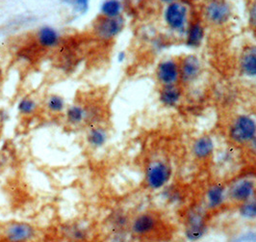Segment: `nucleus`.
Returning <instances> with one entry per match:
<instances>
[{
    "label": "nucleus",
    "instance_id": "nucleus-1",
    "mask_svg": "<svg viewBox=\"0 0 256 242\" xmlns=\"http://www.w3.org/2000/svg\"><path fill=\"white\" fill-rule=\"evenodd\" d=\"M192 18V4L188 0L166 4L162 11V20L166 29L180 38L184 37Z\"/></svg>",
    "mask_w": 256,
    "mask_h": 242
},
{
    "label": "nucleus",
    "instance_id": "nucleus-2",
    "mask_svg": "<svg viewBox=\"0 0 256 242\" xmlns=\"http://www.w3.org/2000/svg\"><path fill=\"white\" fill-rule=\"evenodd\" d=\"M234 15L230 0H205L202 6V16L206 26L222 27L230 23Z\"/></svg>",
    "mask_w": 256,
    "mask_h": 242
},
{
    "label": "nucleus",
    "instance_id": "nucleus-3",
    "mask_svg": "<svg viewBox=\"0 0 256 242\" xmlns=\"http://www.w3.org/2000/svg\"><path fill=\"white\" fill-rule=\"evenodd\" d=\"M172 176V167L164 159H154L146 170L144 182L148 189L157 191L166 186Z\"/></svg>",
    "mask_w": 256,
    "mask_h": 242
},
{
    "label": "nucleus",
    "instance_id": "nucleus-4",
    "mask_svg": "<svg viewBox=\"0 0 256 242\" xmlns=\"http://www.w3.org/2000/svg\"><path fill=\"white\" fill-rule=\"evenodd\" d=\"M228 135L237 145H248L256 136V119L248 114L236 116L231 122Z\"/></svg>",
    "mask_w": 256,
    "mask_h": 242
},
{
    "label": "nucleus",
    "instance_id": "nucleus-5",
    "mask_svg": "<svg viewBox=\"0 0 256 242\" xmlns=\"http://www.w3.org/2000/svg\"><path fill=\"white\" fill-rule=\"evenodd\" d=\"M126 21L124 16L118 18H104L98 19L92 25V34L94 38L103 43H110L118 38L124 30Z\"/></svg>",
    "mask_w": 256,
    "mask_h": 242
},
{
    "label": "nucleus",
    "instance_id": "nucleus-6",
    "mask_svg": "<svg viewBox=\"0 0 256 242\" xmlns=\"http://www.w3.org/2000/svg\"><path fill=\"white\" fill-rule=\"evenodd\" d=\"M202 62L196 54H186L180 58V84L189 86L202 75Z\"/></svg>",
    "mask_w": 256,
    "mask_h": 242
},
{
    "label": "nucleus",
    "instance_id": "nucleus-7",
    "mask_svg": "<svg viewBox=\"0 0 256 242\" xmlns=\"http://www.w3.org/2000/svg\"><path fill=\"white\" fill-rule=\"evenodd\" d=\"M155 77L161 86L180 84V58L162 59L155 68Z\"/></svg>",
    "mask_w": 256,
    "mask_h": 242
},
{
    "label": "nucleus",
    "instance_id": "nucleus-8",
    "mask_svg": "<svg viewBox=\"0 0 256 242\" xmlns=\"http://www.w3.org/2000/svg\"><path fill=\"white\" fill-rule=\"evenodd\" d=\"M37 236L36 228L27 222L14 221L8 223L2 229L3 239L10 242H27Z\"/></svg>",
    "mask_w": 256,
    "mask_h": 242
},
{
    "label": "nucleus",
    "instance_id": "nucleus-9",
    "mask_svg": "<svg viewBox=\"0 0 256 242\" xmlns=\"http://www.w3.org/2000/svg\"><path fill=\"white\" fill-rule=\"evenodd\" d=\"M256 196V179L243 177L233 181L228 187V200L241 204Z\"/></svg>",
    "mask_w": 256,
    "mask_h": 242
},
{
    "label": "nucleus",
    "instance_id": "nucleus-10",
    "mask_svg": "<svg viewBox=\"0 0 256 242\" xmlns=\"http://www.w3.org/2000/svg\"><path fill=\"white\" fill-rule=\"evenodd\" d=\"M206 36V24L200 17L192 18V22L188 26L185 35L184 43L189 49H198L202 46Z\"/></svg>",
    "mask_w": 256,
    "mask_h": 242
},
{
    "label": "nucleus",
    "instance_id": "nucleus-11",
    "mask_svg": "<svg viewBox=\"0 0 256 242\" xmlns=\"http://www.w3.org/2000/svg\"><path fill=\"white\" fill-rule=\"evenodd\" d=\"M238 71L242 77L256 80V44L244 47L238 58Z\"/></svg>",
    "mask_w": 256,
    "mask_h": 242
},
{
    "label": "nucleus",
    "instance_id": "nucleus-12",
    "mask_svg": "<svg viewBox=\"0 0 256 242\" xmlns=\"http://www.w3.org/2000/svg\"><path fill=\"white\" fill-rule=\"evenodd\" d=\"M158 218L150 212H142L134 217L129 228L133 235L142 237L152 233L158 226Z\"/></svg>",
    "mask_w": 256,
    "mask_h": 242
},
{
    "label": "nucleus",
    "instance_id": "nucleus-13",
    "mask_svg": "<svg viewBox=\"0 0 256 242\" xmlns=\"http://www.w3.org/2000/svg\"><path fill=\"white\" fill-rule=\"evenodd\" d=\"M35 40L40 49L52 51L57 49L60 46L62 41V35L56 27L44 25L40 26L37 29L35 34Z\"/></svg>",
    "mask_w": 256,
    "mask_h": 242
},
{
    "label": "nucleus",
    "instance_id": "nucleus-14",
    "mask_svg": "<svg viewBox=\"0 0 256 242\" xmlns=\"http://www.w3.org/2000/svg\"><path fill=\"white\" fill-rule=\"evenodd\" d=\"M206 230L204 213L198 208H194L188 216L186 222V237L190 240H198L204 236Z\"/></svg>",
    "mask_w": 256,
    "mask_h": 242
},
{
    "label": "nucleus",
    "instance_id": "nucleus-15",
    "mask_svg": "<svg viewBox=\"0 0 256 242\" xmlns=\"http://www.w3.org/2000/svg\"><path fill=\"white\" fill-rule=\"evenodd\" d=\"M64 117L66 123L72 128L81 127L92 118V109L81 103L68 105L64 111Z\"/></svg>",
    "mask_w": 256,
    "mask_h": 242
},
{
    "label": "nucleus",
    "instance_id": "nucleus-16",
    "mask_svg": "<svg viewBox=\"0 0 256 242\" xmlns=\"http://www.w3.org/2000/svg\"><path fill=\"white\" fill-rule=\"evenodd\" d=\"M109 140V131L102 125L92 124L87 128L85 141L92 150H100Z\"/></svg>",
    "mask_w": 256,
    "mask_h": 242
},
{
    "label": "nucleus",
    "instance_id": "nucleus-17",
    "mask_svg": "<svg viewBox=\"0 0 256 242\" xmlns=\"http://www.w3.org/2000/svg\"><path fill=\"white\" fill-rule=\"evenodd\" d=\"M228 200V187L220 183H215L209 186L205 194L206 208L208 210H216L222 206Z\"/></svg>",
    "mask_w": 256,
    "mask_h": 242
},
{
    "label": "nucleus",
    "instance_id": "nucleus-18",
    "mask_svg": "<svg viewBox=\"0 0 256 242\" xmlns=\"http://www.w3.org/2000/svg\"><path fill=\"white\" fill-rule=\"evenodd\" d=\"M183 98V86L181 84L161 86L159 91V101L168 108L176 107Z\"/></svg>",
    "mask_w": 256,
    "mask_h": 242
},
{
    "label": "nucleus",
    "instance_id": "nucleus-19",
    "mask_svg": "<svg viewBox=\"0 0 256 242\" xmlns=\"http://www.w3.org/2000/svg\"><path fill=\"white\" fill-rule=\"evenodd\" d=\"M215 143L209 135H202L194 141L192 146V155L198 160H206L213 155Z\"/></svg>",
    "mask_w": 256,
    "mask_h": 242
},
{
    "label": "nucleus",
    "instance_id": "nucleus-20",
    "mask_svg": "<svg viewBox=\"0 0 256 242\" xmlns=\"http://www.w3.org/2000/svg\"><path fill=\"white\" fill-rule=\"evenodd\" d=\"M98 11L100 17L118 18L124 16V4L122 0H103Z\"/></svg>",
    "mask_w": 256,
    "mask_h": 242
},
{
    "label": "nucleus",
    "instance_id": "nucleus-21",
    "mask_svg": "<svg viewBox=\"0 0 256 242\" xmlns=\"http://www.w3.org/2000/svg\"><path fill=\"white\" fill-rule=\"evenodd\" d=\"M68 105L63 96L59 94H50L44 101L46 110L52 115L64 114Z\"/></svg>",
    "mask_w": 256,
    "mask_h": 242
},
{
    "label": "nucleus",
    "instance_id": "nucleus-22",
    "mask_svg": "<svg viewBox=\"0 0 256 242\" xmlns=\"http://www.w3.org/2000/svg\"><path fill=\"white\" fill-rule=\"evenodd\" d=\"M38 110V103L32 96H24L16 102L18 113L24 117L36 114Z\"/></svg>",
    "mask_w": 256,
    "mask_h": 242
},
{
    "label": "nucleus",
    "instance_id": "nucleus-23",
    "mask_svg": "<svg viewBox=\"0 0 256 242\" xmlns=\"http://www.w3.org/2000/svg\"><path fill=\"white\" fill-rule=\"evenodd\" d=\"M60 2L78 17L87 15L90 10V0H60Z\"/></svg>",
    "mask_w": 256,
    "mask_h": 242
},
{
    "label": "nucleus",
    "instance_id": "nucleus-24",
    "mask_svg": "<svg viewBox=\"0 0 256 242\" xmlns=\"http://www.w3.org/2000/svg\"><path fill=\"white\" fill-rule=\"evenodd\" d=\"M62 233L66 238L74 241H82L86 240L89 235V231L83 227L78 225H68L62 229Z\"/></svg>",
    "mask_w": 256,
    "mask_h": 242
},
{
    "label": "nucleus",
    "instance_id": "nucleus-25",
    "mask_svg": "<svg viewBox=\"0 0 256 242\" xmlns=\"http://www.w3.org/2000/svg\"><path fill=\"white\" fill-rule=\"evenodd\" d=\"M238 212L241 218L248 221L256 220V196L239 204Z\"/></svg>",
    "mask_w": 256,
    "mask_h": 242
},
{
    "label": "nucleus",
    "instance_id": "nucleus-26",
    "mask_svg": "<svg viewBox=\"0 0 256 242\" xmlns=\"http://www.w3.org/2000/svg\"><path fill=\"white\" fill-rule=\"evenodd\" d=\"M248 24L254 30L256 29V0H250L246 6Z\"/></svg>",
    "mask_w": 256,
    "mask_h": 242
},
{
    "label": "nucleus",
    "instance_id": "nucleus-27",
    "mask_svg": "<svg viewBox=\"0 0 256 242\" xmlns=\"http://www.w3.org/2000/svg\"><path fill=\"white\" fill-rule=\"evenodd\" d=\"M111 224L116 229H124L126 226L129 225V222H128V217L126 216L124 214L118 213L113 217Z\"/></svg>",
    "mask_w": 256,
    "mask_h": 242
},
{
    "label": "nucleus",
    "instance_id": "nucleus-28",
    "mask_svg": "<svg viewBox=\"0 0 256 242\" xmlns=\"http://www.w3.org/2000/svg\"><path fill=\"white\" fill-rule=\"evenodd\" d=\"M128 58V55H126V51H120L118 54H116V61L118 63H124V61L126 60Z\"/></svg>",
    "mask_w": 256,
    "mask_h": 242
},
{
    "label": "nucleus",
    "instance_id": "nucleus-29",
    "mask_svg": "<svg viewBox=\"0 0 256 242\" xmlns=\"http://www.w3.org/2000/svg\"><path fill=\"white\" fill-rule=\"evenodd\" d=\"M248 146L250 152L256 155V136L248 144Z\"/></svg>",
    "mask_w": 256,
    "mask_h": 242
},
{
    "label": "nucleus",
    "instance_id": "nucleus-30",
    "mask_svg": "<svg viewBox=\"0 0 256 242\" xmlns=\"http://www.w3.org/2000/svg\"><path fill=\"white\" fill-rule=\"evenodd\" d=\"M157 1L160 2V3H162V4H164V5H166V4L174 2V1H178V0H157Z\"/></svg>",
    "mask_w": 256,
    "mask_h": 242
},
{
    "label": "nucleus",
    "instance_id": "nucleus-31",
    "mask_svg": "<svg viewBox=\"0 0 256 242\" xmlns=\"http://www.w3.org/2000/svg\"></svg>",
    "mask_w": 256,
    "mask_h": 242
}]
</instances>
